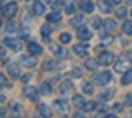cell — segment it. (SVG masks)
<instances>
[{
	"instance_id": "obj_1",
	"label": "cell",
	"mask_w": 132,
	"mask_h": 118,
	"mask_svg": "<svg viewBox=\"0 0 132 118\" xmlns=\"http://www.w3.org/2000/svg\"><path fill=\"white\" fill-rule=\"evenodd\" d=\"M23 94H24V97H26L28 100H31V102H38L39 100V92H38V89H34L33 85H26L23 89Z\"/></svg>"
},
{
	"instance_id": "obj_2",
	"label": "cell",
	"mask_w": 132,
	"mask_h": 118,
	"mask_svg": "<svg viewBox=\"0 0 132 118\" xmlns=\"http://www.w3.org/2000/svg\"><path fill=\"white\" fill-rule=\"evenodd\" d=\"M111 79H113V75H111V72H108V71H104V72H100L98 75H95V77H93V80H95L98 85H106Z\"/></svg>"
},
{
	"instance_id": "obj_3",
	"label": "cell",
	"mask_w": 132,
	"mask_h": 118,
	"mask_svg": "<svg viewBox=\"0 0 132 118\" xmlns=\"http://www.w3.org/2000/svg\"><path fill=\"white\" fill-rule=\"evenodd\" d=\"M113 61H114V54L109 53V51H104V53H101V54L98 56V63H100L101 66H109Z\"/></svg>"
},
{
	"instance_id": "obj_4",
	"label": "cell",
	"mask_w": 132,
	"mask_h": 118,
	"mask_svg": "<svg viewBox=\"0 0 132 118\" xmlns=\"http://www.w3.org/2000/svg\"><path fill=\"white\" fill-rule=\"evenodd\" d=\"M3 44L8 46V48L13 49V51H20V49H21V43H20L18 39H15V38H5Z\"/></svg>"
},
{
	"instance_id": "obj_5",
	"label": "cell",
	"mask_w": 132,
	"mask_h": 118,
	"mask_svg": "<svg viewBox=\"0 0 132 118\" xmlns=\"http://www.w3.org/2000/svg\"><path fill=\"white\" fill-rule=\"evenodd\" d=\"M16 10H18V5L15 2L7 3V5H5V17H7V18H13L15 13H16Z\"/></svg>"
},
{
	"instance_id": "obj_6",
	"label": "cell",
	"mask_w": 132,
	"mask_h": 118,
	"mask_svg": "<svg viewBox=\"0 0 132 118\" xmlns=\"http://www.w3.org/2000/svg\"><path fill=\"white\" fill-rule=\"evenodd\" d=\"M130 67V63L127 59H119L118 63L114 64V69H116V72H126Z\"/></svg>"
},
{
	"instance_id": "obj_7",
	"label": "cell",
	"mask_w": 132,
	"mask_h": 118,
	"mask_svg": "<svg viewBox=\"0 0 132 118\" xmlns=\"http://www.w3.org/2000/svg\"><path fill=\"white\" fill-rule=\"evenodd\" d=\"M54 107H55V110H57V112H60V113L69 112V103H67V100H64V99L55 100V102H54Z\"/></svg>"
},
{
	"instance_id": "obj_8",
	"label": "cell",
	"mask_w": 132,
	"mask_h": 118,
	"mask_svg": "<svg viewBox=\"0 0 132 118\" xmlns=\"http://www.w3.org/2000/svg\"><path fill=\"white\" fill-rule=\"evenodd\" d=\"M46 12V7L43 2H39V0H34L33 2V13L34 15H43Z\"/></svg>"
},
{
	"instance_id": "obj_9",
	"label": "cell",
	"mask_w": 132,
	"mask_h": 118,
	"mask_svg": "<svg viewBox=\"0 0 132 118\" xmlns=\"http://www.w3.org/2000/svg\"><path fill=\"white\" fill-rule=\"evenodd\" d=\"M77 36L82 39V41H88L91 38V33L88 31V28H85V26H80L78 28V33H77Z\"/></svg>"
},
{
	"instance_id": "obj_10",
	"label": "cell",
	"mask_w": 132,
	"mask_h": 118,
	"mask_svg": "<svg viewBox=\"0 0 132 118\" xmlns=\"http://www.w3.org/2000/svg\"><path fill=\"white\" fill-rule=\"evenodd\" d=\"M28 51H29V54H33V56H39L43 53V48L38 43H29L28 44Z\"/></svg>"
},
{
	"instance_id": "obj_11",
	"label": "cell",
	"mask_w": 132,
	"mask_h": 118,
	"mask_svg": "<svg viewBox=\"0 0 132 118\" xmlns=\"http://www.w3.org/2000/svg\"><path fill=\"white\" fill-rule=\"evenodd\" d=\"M87 49H88V46H87V44H75V46H73L75 54L82 56V58H87Z\"/></svg>"
},
{
	"instance_id": "obj_12",
	"label": "cell",
	"mask_w": 132,
	"mask_h": 118,
	"mask_svg": "<svg viewBox=\"0 0 132 118\" xmlns=\"http://www.w3.org/2000/svg\"><path fill=\"white\" fill-rule=\"evenodd\" d=\"M80 7H82V10L85 13H91L95 10V5H93V2H90V0H83L82 3H80Z\"/></svg>"
},
{
	"instance_id": "obj_13",
	"label": "cell",
	"mask_w": 132,
	"mask_h": 118,
	"mask_svg": "<svg viewBox=\"0 0 132 118\" xmlns=\"http://www.w3.org/2000/svg\"><path fill=\"white\" fill-rule=\"evenodd\" d=\"M64 7H65V12H67L69 15L75 13V10H77V5H75V0H67V2L64 3Z\"/></svg>"
},
{
	"instance_id": "obj_14",
	"label": "cell",
	"mask_w": 132,
	"mask_h": 118,
	"mask_svg": "<svg viewBox=\"0 0 132 118\" xmlns=\"http://www.w3.org/2000/svg\"><path fill=\"white\" fill-rule=\"evenodd\" d=\"M46 18H47L49 23H57V22H60V20H62V17H60V13L57 12V10H54L52 13H49Z\"/></svg>"
},
{
	"instance_id": "obj_15",
	"label": "cell",
	"mask_w": 132,
	"mask_h": 118,
	"mask_svg": "<svg viewBox=\"0 0 132 118\" xmlns=\"http://www.w3.org/2000/svg\"><path fill=\"white\" fill-rule=\"evenodd\" d=\"M8 72H10V75H12L13 79H18L20 77V67L16 64H10L8 66Z\"/></svg>"
},
{
	"instance_id": "obj_16",
	"label": "cell",
	"mask_w": 132,
	"mask_h": 118,
	"mask_svg": "<svg viewBox=\"0 0 132 118\" xmlns=\"http://www.w3.org/2000/svg\"><path fill=\"white\" fill-rule=\"evenodd\" d=\"M21 63L26 66V67H34V66H36V59L31 58V56H24V58H21Z\"/></svg>"
},
{
	"instance_id": "obj_17",
	"label": "cell",
	"mask_w": 132,
	"mask_h": 118,
	"mask_svg": "<svg viewBox=\"0 0 132 118\" xmlns=\"http://www.w3.org/2000/svg\"><path fill=\"white\" fill-rule=\"evenodd\" d=\"M70 23H72V26L80 28V26H82V25L85 23V17H83V15H77V17H75V18H73Z\"/></svg>"
},
{
	"instance_id": "obj_18",
	"label": "cell",
	"mask_w": 132,
	"mask_h": 118,
	"mask_svg": "<svg viewBox=\"0 0 132 118\" xmlns=\"http://www.w3.org/2000/svg\"><path fill=\"white\" fill-rule=\"evenodd\" d=\"M98 61H95V59H85V67H87V69H90V71H95L96 67H98Z\"/></svg>"
},
{
	"instance_id": "obj_19",
	"label": "cell",
	"mask_w": 132,
	"mask_h": 118,
	"mask_svg": "<svg viewBox=\"0 0 132 118\" xmlns=\"http://www.w3.org/2000/svg\"><path fill=\"white\" fill-rule=\"evenodd\" d=\"M121 82H122L124 85L130 84V82H132V69H127V71H126L124 75H122V79H121Z\"/></svg>"
},
{
	"instance_id": "obj_20",
	"label": "cell",
	"mask_w": 132,
	"mask_h": 118,
	"mask_svg": "<svg viewBox=\"0 0 132 118\" xmlns=\"http://www.w3.org/2000/svg\"><path fill=\"white\" fill-rule=\"evenodd\" d=\"M38 110H39V115H41V116H51V112H49V107L47 105L39 103L38 105Z\"/></svg>"
},
{
	"instance_id": "obj_21",
	"label": "cell",
	"mask_w": 132,
	"mask_h": 118,
	"mask_svg": "<svg viewBox=\"0 0 132 118\" xmlns=\"http://www.w3.org/2000/svg\"><path fill=\"white\" fill-rule=\"evenodd\" d=\"M80 107H82V110H83V112H91V110H95V108H96V103H95V102H83V103L80 105Z\"/></svg>"
},
{
	"instance_id": "obj_22",
	"label": "cell",
	"mask_w": 132,
	"mask_h": 118,
	"mask_svg": "<svg viewBox=\"0 0 132 118\" xmlns=\"http://www.w3.org/2000/svg\"><path fill=\"white\" fill-rule=\"evenodd\" d=\"M98 5H100V10H101V12H104V13H109L111 12V8L108 7V0H100V2H98Z\"/></svg>"
},
{
	"instance_id": "obj_23",
	"label": "cell",
	"mask_w": 132,
	"mask_h": 118,
	"mask_svg": "<svg viewBox=\"0 0 132 118\" xmlns=\"http://www.w3.org/2000/svg\"><path fill=\"white\" fill-rule=\"evenodd\" d=\"M122 30H124V33L132 34V20H127V22H124V25H122Z\"/></svg>"
},
{
	"instance_id": "obj_24",
	"label": "cell",
	"mask_w": 132,
	"mask_h": 118,
	"mask_svg": "<svg viewBox=\"0 0 132 118\" xmlns=\"http://www.w3.org/2000/svg\"><path fill=\"white\" fill-rule=\"evenodd\" d=\"M82 90H83V94H87V95L93 94V87H91L88 82H83V84H82Z\"/></svg>"
},
{
	"instance_id": "obj_25",
	"label": "cell",
	"mask_w": 132,
	"mask_h": 118,
	"mask_svg": "<svg viewBox=\"0 0 132 118\" xmlns=\"http://www.w3.org/2000/svg\"><path fill=\"white\" fill-rule=\"evenodd\" d=\"M70 39H72V34H70V33H62V34H60V43H62V44L70 43Z\"/></svg>"
},
{
	"instance_id": "obj_26",
	"label": "cell",
	"mask_w": 132,
	"mask_h": 118,
	"mask_svg": "<svg viewBox=\"0 0 132 118\" xmlns=\"http://www.w3.org/2000/svg\"><path fill=\"white\" fill-rule=\"evenodd\" d=\"M41 34L44 38H49V34H51V26L49 25H43L41 26Z\"/></svg>"
},
{
	"instance_id": "obj_27",
	"label": "cell",
	"mask_w": 132,
	"mask_h": 118,
	"mask_svg": "<svg viewBox=\"0 0 132 118\" xmlns=\"http://www.w3.org/2000/svg\"><path fill=\"white\" fill-rule=\"evenodd\" d=\"M72 89H73V85L70 84V82H64V84L60 85V92H64V94H65V92H70Z\"/></svg>"
},
{
	"instance_id": "obj_28",
	"label": "cell",
	"mask_w": 132,
	"mask_h": 118,
	"mask_svg": "<svg viewBox=\"0 0 132 118\" xmlns=\"http://www.w3.org/2000/svg\"><path fill=\"white\" fill-rule=\"evenodd\" d=\"M104 26H106V30H116L118 25H116L114 20H106V22H104Z\"/></svg>"
},
{
	"instance_id": "obj_29",
	"label": "cell",
	"mask_w": 132,
	"mask_h": 118,
	"mask_svg": "<svg viewBox=\"0 0 132 118\" xmlns=\"http://www.w3.org/2000/svg\"><path fill=\"white\" fill-rule=\"evenodd\" d=\"M126 15H127V10H126V7H119L118 12H116V17H118V18H124Z\"/></svg>"
},
{
	"instance_id": "obj_30",
	"label": "cell",
	"mask_w": 132,
	"mask_h": 118,
	"mask_svg": "<svg viewBox=\"0 0 132 118\" xmlns=\"http://www.w3.org/2000/svg\"><path fill=\"white\" fill-rule=\"evenodd\" d=\"M51 90H52V89H51V84H49V82H43V87H41V92H43V94H51Z\"/></svg>"
},
{
	"instance_id": "obj_31",
	"label": "cell",
	"mask_w": 132,
	"mask_h": 118,
	"mask_svg": "<svg viewBox=\"0 0 132 118\" xmlns=\"http://www.w3.org/2000/svg\"><path fill=\"white\" fill-rule=\"evenodd\" d=\"M21 110H23L21 105H18V103H13L12 105V112H13L15 115H20V113H21Z\"/></svg>"
},
{
	"instance_id": "obj_32",
	"label": "cell",
	"mask_w": 132,
	"mask_h": 118,
	"mask_svg": "<svg viewBox=\"0 0 132 118\" xmlns=\"http://www.w3.org/2000/svg\"><path fill=\"white\" fill-rule=\"evenodd\" d=\"M0 87H10V82L7 80L3 74H0Z\"/></svg>"
},
{
	"instance_id": "obj_33",
	"label": "cell",
	"mask_w": 132,
	"mask_h": 118,
	"mask_svg": "<svg viewBox=\"0 0 132 118\" xmlns=\"http://www.w3.org/2000/svg\"><path fill=\"white\" fill-rule=\"evenodd\" d=\"M72 75H73V77H80V75H82V67L75 66V67L72 69Z\"/></svg>"
},
{
	"instance_id": "obj_34",
	"label": "cell",
	"mask_w": 132,
	"mask_h": 118,
	"mask_svg": "<svg viewBox=\"0 0 132 118\" xmlns=\"http://www.w3.org/2000/svg\"><path fill=\"white\" fill-rule=\"evenodd\" d=\"M62 7H64V3L60 2V0H55V2H52V10H57V12H59Z\"/></svg>"
},
{
	"instance_id": "obj_35",
	"label": "cell",
	"mask_w": 132,
	"mask_h": 118,
	"mask_svg": "<svg viewBox=\"0 0 132 118\" xmlns=\"http://www.w3.org/2000/svg\"><path fill=\"white\" fill-rule=\"evenodd\" d=\"M18 36L23 38V39H26L29 36V31H28V30H24V28H21V30H20V33H18Z\"/></svg>"
},
{
	"instance_id": "obj_36",
	"label": "cell",
	"mask_w": 132,
	"mask_h": 118,
	"mask_svg": "<svg viewBox=\"0 0 132 118\" xmlns=\"http://www.w3.org/2000/svg\"><path fill=\"white\" fill-rule=\"evenodd\" d=\"M91 25H93L95 28H101L103 22H101V18H93V20H91Z\"/></svg>"
},
{
	"instance_id": "obj_37",
	"label": "cell",
	"mask_w": 132,
	"mask_h": 118,
	"mask_svg": "<svg viewBox=\"0 0 132 118\" xmlns=\"http://www.w3.org/2000/svg\"><path fill=\"white\" fill-rule=\"evenodd\" d=\"M73 103L75 105H82L83 103V97L82 95H73Z\"/></svg>"
},
{
	"instance_id": "obj_38",
	"label": "cell",
	"mask_w": 132,
	"mask_h": 118,
	"mask_svg": "<svg viewBox=\"0 0 132 118\" xmlns=\"http://www.w3.org/2000/svg\"><path fill=\"white\" fill-rule=\"evenodd\" d=\"M52 61H44V64H43V69L44 71H51V69H52Z\"/></svg>"
},
{
	"instance_id": "obj_39",
	"label": "cell",
	"mask_w": 132,
	"mask_h": 118,
	"mask_svg": "<svg viewBox=\"0 0 132 118\" xmlns=\"http://www.w3.org/2000/svg\"><path fill=\"white\" fill-rule=\"evenodd\" d=\"M51 51H52L54 54H62V49H60V46H55V44L51 46Z\"/></svg>"
},
{
	"instance_id": "obj_40",
	"label": "cell",
	"mask_w": 132,
	"mask_h": 118,
	"mask_svg": "<svg viewBox=\"0 0 132 118\" xmlns=\"http://www.w3.org/2000/svg\"><path fill=\"white\" fill-rule=\"evenodd\" d=\"M113 94H114L113 90H108V92H104V94L101 95V99H103V100H109L111 97H113Z\"/></svg>"
},
{
	"instance_id": "obj_41",
	"label": "cell",
	"mask_w": 132,
	"mask_h": 118,
	"mask_svg": "<svg viewBox=\"0 0 132 118\" xmlns=\"http://www.w3.org/2000/svg\"><path fill=\"white\" fill-rule=\"evenodd\" d=\"M16 30H18V28L15 26L13 23H8V25H7V31H10V33H13V31H16Z\"/></svg>"
},
{
	"instance_id": "obj_42",
	"label": "cell",
	"mask_w": 132,
	"mask_h": 118,
	"mask_svg": "<svg viewBox=\"0 0 132 118\" xmlns=\"http://www.w3.org/2000/svg\"><path fill=\"white\" fill-rule=\"evenodd\" d=\"M126 105H132V94H127V95H126Z\"/></svg>"
},
{
	"instance_id": "obj_43",
	"label": "cell",
	"mask_w": 132,
	"mask_h": 118,
	"mask_svg": "<svg viewBox=\"0 0 132 118\" xmlns=\"http://www.w3.org/2000/svg\"><path fill=\"white\" fill-rule=\"evenodd\" d=\"M113 110H114V112H121V110H122V105H121V103H116V105L113 107Z\"/></svg>"
},
{
	"instance_id": "obj_44",
	"label": "cell",
	"mask_w": 132,
	"mask_h": 118,
	"mask_svg": "<svg viewBox=\"0 0 132 118\" xmlns=\"http://www.w3.org/2000/svg\"><path fill=\"white\" fill-rule=\"evenodd\" d=\"M108 3H109V5H119L121 0H108Z\"/></svg>"
},
{
	"instance_id": "obj_45",
	"label": "cell",
	"mask_w": 132,
	"mask_h": 118,
	"mask_svg": "<svg viewBox=\"0 0 132 118\" xmlns=\"http://www.w3.org/2000/svg\"><path fill=\"white\" fill-rule=\"evenodd\" d=\"M3 56H5V48L0 46V59H3Z\"/></svg>"
},
{
	"instance_id": "obj_46",
	"label": "cell",
	"mask_w": 132,
	"mask_h": 118,
	"mask_svg": "<svg viewBox=\"0 0 132 118\" xmlns=\"http://www.w3.org/2000/svg\"><path fill=\"white\" fill-rule=\"evenodd\" d=\"M21 80H23V82H28V80H29V74H26V75H23V77H21Z\"/></svg>"
},
{
	"instance_id": "obj_47",
	"label": "cell",
	"mask_w": 132,
	"mask_h": 118,
	"mask_svg": "<svg viewBox=\"0 0 132 118\" xmlns=\"http://www.w3.org/2000/svg\"><path fill=\"white\" fill-rule=\"evenodd\" d=\"M7 115V110H3V108H0V116H5Z\"/></svg>"
},
{
	"instance_id": "obj_48",
	"label": "cell",
	"mask_w": 132,
	"mask_h": 118,
	"mask_svg": "<svg viewBox=\"0 0 132 118\" xmlns=\"http://www.w3.org/2000/svg\"><path fill=\"white\" fill-rule=\"evenodd\" d=\"M3 100H5V97H3L2 94H0V103H2V102H3Z\"/></svg>"
},
{
	"instance_id": "obj_49",
	"label": "cell",
	"mask_w": 132,
	"mask_h": 118,
	"mask_svg": "<svg viewBox=\"0 0 132 118\" xmlns=\"http://www.w3.org/2000/svg\"><path fill=\"white\" fill-rule=\"evenodd\" d=\"M44 2H52V0H44Z\"/></svg>"
},
{
	"instance_id": "obj_50",
	"label": "cell",
	"mask_w": 132,
	"mask_h": 118,
	"mask_svg": "<svg viewBox=\"0 0 132 118\" xmlns=\"http://www.w3.org/2000/svg\"><path fill=\"white\" fill-rule=\"evenodd\" d=\"M0 15H2V8H0Z\"/></svg>"
},
{
	"instance_id": "obj_51",
	"label": "cell",
	"mask_w": 132,
	"mask_h": 118,
	"mask_svg": "<svg viewBox=\"0 0 132 118\" xmlns=\"http://www.w3.org/2000/svg\"><path fill=\"white\" fill-rule=\"evenodd\" d=\"M130 15H132V10H130Z\"/></svg>"
}]
</instances>
